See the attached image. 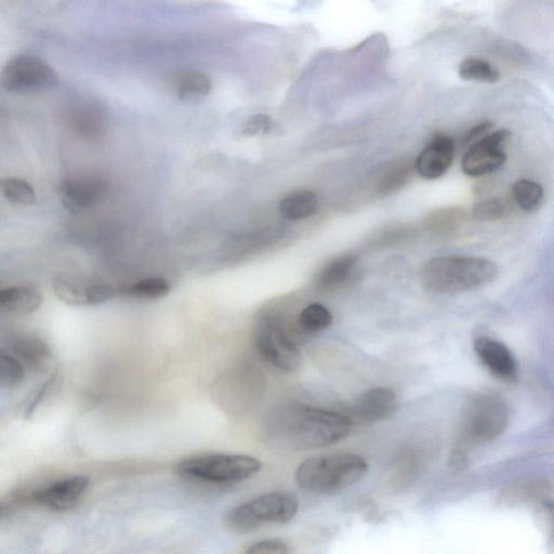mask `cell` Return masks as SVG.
I'll list each match as a JSON object with an SVG mask.
<instances>
[{
  "label": "cell",
  "instance_id": "obj_34",
  "mask_svg": "<svg viewBox=\"0 0 554 554\" xmlns=\"http://www.w3.org/2000/svg\"><path fill=\"white\" fill-rule=\"evenodd\" d=\"M493 124L491 122H483L477 126H474L470 129L469 133L465 137V143H470L478 141L482 138L484 134L488 133V130L492 128Z\"/></svg>",
  "mask_w": 554,
  "mask_h": 554
},
{
  "label": "cell",
  "instance_id": "obj_29",
  "mask_svg": "<svg viewBox=\"0 0 554 554\" xmlns=\"http://www.w3.org/2000/svg\"><path fill=\"white\" fill-rule=\"evenodd\" d=\"M412 167L410 164H395L381 175L378 190L382 194H390L405 186L410 179Z\"/></svg>",
  "mask_w": 554,
  "mask_h": 554
},
{
  "label": "cell",
  "instance_id": "obj_11",
  "mask_svg": "<svg viewBox=\"0 0 554 554\" xmlns=\"http://www.w3.org/2000/svg\"><path fill=\"white\" fill-rule=\"evenodd\" d=\"M52 292L73 307H95L111 300L116 290L103 282L91 281L81 276L60 274L52 277Z\"/></svg>",
  "mask_w": 554,
  "mask_h": 554
},
{
  "label": "cell",
  "instance_id": "obj_32",
  "mask_svg": "<svg viewBox=\"0 0 554 554\" xmlns=\"http://www.w3.org/2000/svg\"><path fill=\"white\" fill-rule=\"evenodd\" d=\"M272 121L271 118L267 115H256L250 117L246 121L241 129L240 136L244 138L254 137L260 134H267L271 129Z\"/></svg>",
  "mask_w": 554,
  "mask_h": 554
},
{
  "label": "cell",
  "instance_id": "obj_17",
  "mask_svg": "<svg viewBox=\"0 0 554 554\" xmlns=\"http://www.w3.org/2000/svg\"><path fill=\"white\" fill-rule=\"evenodd\" d=\"M5 345L6 351L31 371H41L51 358L47 342L34 334L11 333L6 337Z\"/></svg>",
  "mask_w": 554,
  "mask_h": 554
},
{
  "label": "cell",
  "instance_id": "obj_5",
  "mask_svg": "<svg viewBox=\"0 0 554 554\" xmlns=\"http://www.w3.org/2000/svg\"><path fill=\"white\" fill-rule=\"evenodd\" d=\"M297 328L276 313L265 312L255 322L253 339L258 353L280 371H297L302 362ZM300 336V335H299Z\"/></svg>",
  "mask_w": 554,
  "mask_h": 554
},
{
  "label": "cell",
  "instance_id": "obj_13",
  "mask_svg": "<svg viewBox=\"0 0 554 554\" xmlns=\"http://www.w3.org/2000/svg\"><path fill=\"white\" fill-rule=\"evenodd\" d=\"M108 192V184L95 175L76 174L62 180L60 201L70 213L81 214L100 204Z\"/></svg>",
  "mask_w": 554,
  "mask_h": 554
},
{
  "label": "cell",
  "instance_id": "obj_19",
  "mask_svg": "<svg viewBox=\"0 0 554 554\" xmlns=\"http://www.w3.org/2000/svg\"><path fill=\"white\" fill-rule=\"evenodd\" d=\"M469 216L466 211L458 208H447L434 211L425 221L426 229L435 236L448 237L458 236L466 230Z\"/></svg>",
  "mask_w": 554,
  "mask_h": 554
},
{
  "label": "cell",
  "instance_id": "obj_24",
  "mask_svg": "<svg viewBox=\"0 0 554 554\" xmlns=\"http://www.w3.org/2000/svg\"><path fill=\"white\" fill-rule=\"evenodd\" d=\"M213 88L208 76L202 73L183 74L177 83V95L184 102H194L206 98Z\"/></svg>",
  "mask_w": 554,
  "mask_h": 554
},
{
  "label": "cell",
  "instance_id": "obj_6",
  "mask_svg": "<svg viewBox=\"0 0 554 554\" xmlns=\"http://www.w3.org/2000/svg\"><path fill=\"white\" fill-rule=\"evenodd\" d=\"M261 470L260 461L252 456L236 454H201L180 461L176 471L180 477L217 485L244 482Z\"/></svg>",
  "mask_w": 554,
  "mask_h": 554
},
{
  "label": "cell",
  "instance_id": "obj_23",
  "mask_svg": "<svg viewBox=\"0 0 554 554\" xmlns=\"http://www.w3.org/2000/svg\"><path fill=\"white\" fill-rule=\"evenodd\" d=\"M512 199L525 213H534L542 206L544 189L532 180L522 179L512 186Z\"/></svg>",
  "mask_w": 554,
  "mask_h": 554
},
{
  "label": "cell",
  "instance_id": "obj_20",
  "mask_svg": "<svg viewBox=\"0 0 554 554\" xmlns=\"http://www.w3.org/2000/svg\"><path fill=\"white\" fill-rule=\"evenodd\" d=\"M319 208V199L315 193L309 190H301L288 194L279 205L283 218L292 221H300L310 218Z\"/></svg>",
  "mask_w": 554,
  "mask_h": 554
},
{
  "label": "cell",
  "instance_id": "obj_27",
  "mask_svg": "<svg viewBox=\"0 0 554 554\" xmlns=\"http://www.w3.org/2000/svg\"><path fill=\"white\" fill-rule=\"evenodd\" d=\"M459 75L466 81L493 84L499 79V73L490 63L479 58L466 59L459 67Z\"/></svg>",
  "mask_w": 554,
  "mask_h": 554
},
{
  "label": "cell",
  "instance_id": "obj_8",
  "mask_svg": "<svg viewBox=\"0 0 554 554\" xmlns=\"http://www.w3.org/2000/svg\"><path fill=\"white\" fill-rule=\"evenodd\" d=\"M267 379L253 364L243 363L222 374L213 386V398L224 412L241 416L249 413L266 393Z\"/></svg>",
  "mask_w": 554,
  "mask_h": 554
},
{
  "label": "cell",
  "instance_id": "obj_22",
  "mask_svg": "<svg viewBox=\"0 0 554 554\" xmlns=\"http://www.w3.org/2000/svg\"><path fill=\"white\" fill-rule=\"evenodd\" d=\"M355 265L353 256H340L328 262L316 277V285L326 290L339 287L349 279Z\"/></svg>",
  "mask_w": 554,
  "mask_h": 554
},
{
  "label": "cell",
  "instance_id": "obj_1",
  "mask_svg": "<svg viewBox=\"0 0 554 554\" xmlns=\"http://www.w3.org/2000/svg\"><path fill=\"white\" fill-rule=\"evenodd\" d=\"M351 429L350 417L297 401L276 406L266 422L269 442L296 452L332 446L349 437Z\"/></svg>",
  "mask_w": 554,
  "mask_h": 554
},
{
  "label": "cell",
  "instance_id": "obj_15",
  "mask_svg": "<svg viewBox=\"0 0 554 554\" xmlns=\"http://www.w3.org/2000/svg\"><path fill=\"white\" fill-rule=\"evenodd\" d=\"M398 408L397 393L391 388L378 387L361 394L353 403L351 414L355 419L373 424L390 418Z\"/></svg>",
  "mask_w": 554,
  "mask_h": 554
},
{
  "label": "cell",
  "instance_id": "obj_2",
  "mask_svg": "<svg viewBox=\"0 0 554 554\" xmlns=\"http://www.w3.org/2000/svg\"><path fill=\"white\" fill-rule=\"evenodd\" d=\"M498 268L491 260L472 256L433 258L421 269L422 285L437 294L471 292L493 283Z\"/></svg>",
  "mask_w": 554,
  "mask_h": 554
},
{
  "label": "cell",
  "instance_id": "obj_26",
  "mask_svg": "<svg viewBox=\"0 0 554 554\" xmlns=\"http://www.w3.org/2000/svg\"><path fill=\"white\" fill-rule=\"evenodd\" d=\"M5 199L15 205L32 206L36 202V192L32 184L20 178H6L2 181Z\"/></svg>",
  "mask_w": 554,
  "mask_h": 554
},
{
  "label": "cell",
  "instance_id": "obj_21",
  "mask_svg": "<svg viewBox=\"0 0 554 554\" xmlns=\"http://www.w3.org/2000/svg\"><path fill=\"white\" fill-rule=\"evenodd\" d=\"M333 315L321 303H311L297 316L296 328L300 336L324 332L333 324Z\"/></svg>",
  "mask_w": 554,
  "mask_h": 554
},
{
  "label": "cell",
  "instance_id": "obj_7",
  "mask_svg": "<svg viewBox=\"0 0 554 554\" xmlns=\"http://www.w3.org/2000/svg\"><path fill=\"white\" fill-rule=\"evenodd\" d=\"M298 510L299 500L295 494L273 492L231 509L223 522L231 532L245 534L262 526L288 523L297 516Z\"/></svg>",
  "mask_w": 554,
  "mask_h": 554
},
{
  "label": "cell",
  "instance_id": "obj_12",
  "mask_svg": "<svg viewBox=\"0 0 554 554\" xmlns=\"http://www.w3.org/2000/svg\"><path fill=\"white\" fill-rule=\"evenodd\" d=\"M89 486L90 479L86 476L62 478L20 497V500L22 503L41 506L48 510L68 511L77 505Z\"/></svg>",
  "mask_w": 554,
  "mask_h": 554
},
{
  "label": "cell",
  "instance_id": "obj_4",
  "mask_svg": "<svg viewBox=\"0 0 554 554\" xmlns=\"http://www.w3.org/2000/svg\"><path fill=\"white\" fill-rule=\"evenodd\" d=\"M368 471L365 458L353 453H334L309 458L296 470L297 484L303 491L336 494L361 481Z\"/></svg>",
  "mask_w": 554,
  "mask_h": 554
},
{
  "label": "cell",
  "instance_id": "obj_30",
  "mask_svg": "<svg viewBox=\"0 0 554 554\" xmlns=\"http://www.w3.org/2000/svg\"><path fill=\"white\" fill-rule=\"evenodd\" d=\"M508 214V206L499 199H490L474 205L472 218L478 221L493 222L504 219Z\"/></svg>",
  "mask_w": 554,
  "mask_h": 554
},
{
  "label": "cell",
  "instance_id": "obj_10",
  "mask_svg": "<svg viewBox=\"0 0 554 554\" xmlns=\"http://www.w3.org/2000/svg\"><path fill=\"white\" fill-rule=\"evenodd\" d=\"M509 138V131L500 129L473 142L464 155L461 169L469 177L494 173L507 161L505 147Z\"/></svg>",
  "mask_w": 554,
  "mask_h": 554
},
{
  "label": "cell",
  "instance_id": "obj_9",
  "mask_svg": "<svg viewBox=\"0 0 554 554\" xmlns=\"http://www.w3.org/2000/svg\"><path fill=\"white\" fill-rule=\"evenodd\" d=\"M2 84L13 94H29V92L55 87L58 84V77L42 59L20 56L6 65Z\"/></svg>",
  "mask_w": 554,
  "mask_h": 554
},
{
  "label": "cell",
  "instance_id": "obj_14",
  "mask_svg": "<svg viewBox=\"0 0 554 554\" xmlns=\"http://www.w3.org/2000/svg\"><path fill=\"white\" fill-rule=\"evenodd\" d=\"M455 142L453 138L438 134L422 150L415 162L418 175L427 180L441 178L453 164Z\"/></svg>",
  "mask_w": 554,
  "mask_h": 554
},
{
  "label": "cell",
  "instance_id": "obj_3",
  "mask_svg": "<svg viewBox=\"0 0 554 554\" xmlns=\"http://www.w3.org/2000/svg\"><path fill=\"white\" fill-rule=\"evenodd\" d=\"M509 410L505 401L495 394H480L466 407L452 456L454 467H463L473 448L490 443L508 426Z\"/></svg>",
  "mask_w": 554,
  "mask_h": 554
},
{
  "label": "cell",
  "instance_id": "obj_25",
  "mask_svg": "<svg viewBox=\"0 0 554 554\" xmlns=\"http://www.w3.org/2000/svg\"><path fill=\"white\" fill-rule=\"evenodd\" d=\"M171 292V286L162 277H149L130 285L124 289L126 297L137 300H158L165 298Z\"/></svg>",
  "mask_w": 554,
  "mask_h": 554
},
{
  "label": "cell",
  "instance_id": "obj_16",
  "mask_svg": "<svg viewBox=\"0 0 554 554\" xmlns=\"http://www.w3.org/2000/svg\"><path fill=\"white\" fill-rule=\"evenodd\" d=\"M479 360L493 376L501 380H513L517 376V362L512 352L501 342L480 337L474 342Z\"/></svg>",
  "mask_w": 554,
  "mask_h": 554
},
{
  "label": "cell",
  "instance_id": "obj_18",
  "mask_svg": "<svg viewBox=\"0 0 554 554\" xmlns=\"http://www.w3.org/2000/svg\"><path fill=\"white\" fill-rule=\"evenodd\" d=\"M42 305V294L32 286H11L0 292V310L9 315H30L41 308Z\"/></svg>",
  "mask_w": 554,
  "mask_h": 554
},
{
  "label": "cell",
  "instance_id": "obj_28",
  "mask_svg": "<svg viewBox=\"0 0 554 554\" xmlns=\"http://www.w3.org/2000/svg\"><path fill=\"white\" fill-rule=\"evenodd\" d=\"M25 378V366L15 356L2 350L0 353V382L2 387L13 389L22 384Z\"/></svg>",
  "mask_w": 554,
  "mask_h": 554
},
{
  "label": "cell",
  "instance_id": "obj_33",
  "mask_svg": "<svg viewBox=\"0 0 554 554\" xmlns=\"http://www.w3.org/2000/svg\"><path fill=\"white\" fill-rule=\"evenodd\" d=\"M57 372L54 375H51L44 384L39 387L33 394V397L30 399L28 405L25 407V417L29 418L34 415V413L37 410V407L41 405L43 402V399H45L46 395L49 393L52 385L55 384L56 378H57Z\"/></svg>",
  "mask_w": 554,
  "mask_h": 554
},
{
  "label": "cell",
  "instance_id": "obj_31",
  "mask_svg": "<svg viewBox=\"0 0 554 554\" xmlns=\"http://www.w3.org/2000/svg\"><path fill=\"white\" fill-rule=\"evenodd\" d=\"M292 547L284 539H265L260 540L245 549V553L263 554V553H289L292 552Z\"/></svg>",
  "mask_w": 554,
  "mask_h": 554
}]
</instances>
